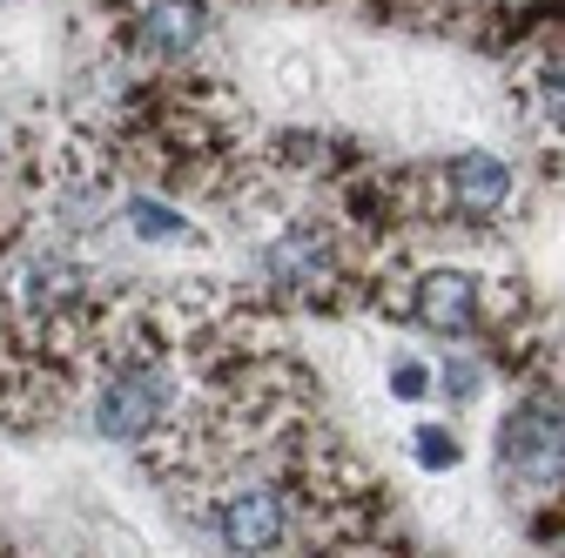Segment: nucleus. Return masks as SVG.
I'll return each instance as SVG.
<instances>
[{"label": "nucleus", "mask_w": 565, "mask_h": 558, "mask_svg": "<svg viewBox=\"0 0 565 558\" xmlns=\"http://www.w3.org/2000/svg\"><path fill=\"white\" fill-rule=\"evenodd\" d=\"M525 88H532V108H539V121L565 135V47H539V54H532V75H525Z\"/></svg>", "instance_id": "0eeeda50"}, {"label": "nucleus", "mask_w": 565, "mask_h": 558, "mask_svg": "<svg viewBox=\"0 0 565 558\" xmlns=\"http://www.w3.org/2000/svg\"><path fill=\"white\" fill-rule=\"evenodd\" d=\"M297 525V492L276 477H249L216 498V538L230 558H276Z\"/></svg>", "instance_id": "f03ea898"}, {"label": "nucleus", "mask_w": 565, "mask_h": 558, "mask_svg": "<svg viewBox=\"0 0 565 558\" xmlns=\"http://www.w3.org/2000/svg\"><path fill=\"white\" fill-rule=\"evenodd\" d=\"M404 310H411V323H424L431 336H471L484 323V283L471 269L438 262V269L411 276V303Z\"/></svg>", "instance_id": "423d86ee"}, {"label": "nucleus", "mask_w": 565, "mask_h": 558, "mask_svg": "<svg viewBox=\"0 0 565 558\" xmlns=\"http://www.w3.org/2000/svg\"><path fill=\"white\" fill-rule=\"evenodd\" d=\"M121 34L141 67H182L209 41V0H128Z\"/></svg>", "instance_id": "20e7f679"}, {"label": "nucleus", "mask_w": 565, "mask_h": 558, "mask_svg": "<svg viewBox=\"0 0 565 558\" xmlns=\"http://www.w3.org/2000/svg\"><path fill=\"white\" fill-rule=\"evenodd\" d=\"M438 390H445L451 404H471V397L484 390V364H478L471 351H451V357H445V371H438Z\"/></svg>", "instance_id": "1a4fd4ad"}, {"label": "nucleus", "mask_w": 565, "mask_h": 558, "mask_svg": "<svg viewBox=\"0 0 565 558\" xmlns=\"http://www.w3.org/2000/svg\"><path fill=\"white\" fill-rule=\"evenodd\" d=\"M431 189H438V208L458 223H491L499 208L512 202V169L491 155V149H465L451 162L431 169Z\"/></svg>", "instance_id": "39448f33"}, {"label": "nucleus", "mask_w": 565, "mask_h": 558, "mask_svg": "<svg viewBox=\"0 0 565 558\" xmlns=\"http://www.w3.org/2000/svg\"><path fill=\"white\" fill-rule=\"evenodd\" d=\"M411 444H417V464H424V471H451V464H458V438L438 431V425H424Z\"/></svg>", "instance_id": "9d476101"}, {"label": "nucleus", "mask_w": 565, "mask_h": 558, "mask_svg": "<svg viewBox=\"0 0 565 558\" xmlns=\"http://www.w3.org/2000/svg\"><path fill=\"white\" fill-rule=\"evenodd\" d=\"M0 162H8V128H0Z\"/></svg>", "instance_id": "f8f14e48"}, {"label": "nucleus", "mask_w": 565, "mask_h": 558, "mask_svg": "<svg viewBox=\"0 0 565 558\" xmlns=\"http://www.w3.org/2000/svg\"><path fill=\"white\" fill-rule=\"evenodd\" d=\"M263 283L276 297H297V303H317L343 283V256H337V236L323 223H297L263 243Z\"/></svg>", "instance_id": "7ed1b4c3"}, {"label": "nucleus", "mask_w": 565, "mask_h": 558, "mask_svg": "<svg viewBox=\"0 0 565 558\" xmlns=\"http://www.w3.org/2000/svg\"><path fill=\"white\" fill-rule=\"evenodd\" d=\"M128 229H135L141 243H195V223L182 216V208L156 202V195H135V202H128Z\"/></svg>", "instance_id": "6e6552de"}, {"label": "nucleus", "mask_w": 565, "mask_h": 558, "mask_svg": "<svg viewBox=\"0 0 565 558\" xmlns=\"http://www.w3.org/2000/svg\"><path fill=\"white\" fill-rule=\"evenodd\" d=\"M499 484L519 505H545L565 492V410L525 397L499 425Z\"/></svg>", "instance_id": "f257e3e1"}, {"label": "nucleus", "mask_w": 565, "mask_h": 558, "mask_svg": "<svg viewBox=\"0 0 565 558\" xmlns=\"http://www.w3.org/2000/svg\"><path fill=\"white\" fill-rule=\"evenodd\" d=\"M391 390H397L404 404H417V397H431V390H438V377L424 371L417 357H397V364H391Z\"/></svg>", "instance_id": "9b49d317"}]
</instances>
